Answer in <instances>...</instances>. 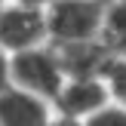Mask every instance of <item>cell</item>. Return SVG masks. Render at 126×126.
<instances>
[{"instance_id": "cell-1", "label": "cell", "mask_w": 126, "mask_h": 126, "mask_svg": "<svg viewBox=\"0 0 126 126\" xmlns=\"http://www.w3.org/2000/svg\"><path fill=\"white\" fill-rule=\"evenodd\" d=\"M6 83L37 92L55 105L62 86L68 83V71H65V62H62L55 43L31 46L22 52H6Z\"/></svg>"}, {"instance_id": "cell-2", "label": "cell", "mask_w": 126, "mask_h": 126, "mask_svg": "<svg viewBox=\"0 0 126 126\" xmlns=\"http://www.w3.org/2000/svg\"><path fill=\"white\" fill-rule=\"evenodd\" d=\"M108 0H52L46 6L52 43H89L102 37Z\"/></svg>"}, {"instance_id": "cell-3", "label": "cell", "mask_w": 126, "mask_h": 126, "mask_svg": "<svg viewBox=\"0 0 126 126\" xmlns=\"http://www.w3.org/2000/svg\"><path fill=\"white\" fill-rule=\"evenodd\" d=\"M0 40H3V55L52 43L49 40L46 9L22 6V3H3V12H0Z\"/></svg>"}, {"instance_id": "cell-4", "label": "cell", "mask_w": 126, "mask_h": 126, "mask_svg": "<svg viewBox=\"0 0 126 126\" xmlns=\"http://www.w3.org/2000/svg\"><path fill=\"white\" fill-rule=\"evenodd\" d=\"M52 117H55V105L49 98L28 92L16 83H3L0 126H49Z\"/></svg>"}, {"instance_id": "cell-5", "label": "cell", "mask_w": 126, "mask_h": 126, "mask_svg": "<svg viewBox=\"0 0 126 126\" xmlns=\"http://www.w3.org/2000/svg\"><path fill=\"white\" fill-rule=\"evenodd\" d=\"M111 102L114 98H111V89L102 74H95V77H68V83L62 86L59 98H55V111L68 114V117L89 120L95 111H102Z\"/></svg>"}, {"instance_id": "cell-6", "label": "cell", "mask_w": 126, "mask_h": 126, "mask_svg": "<svg viewBox=\"0 0 126 126\" xmlns=\"http://www.w3.org/2000/svg\"><path fill=\"white\" fill-rule=\"evenodd\" d=\"M111 55H126V0H108L105 3V22H102V37Z\"/></svg>"}, {"instance_id": "cell-7", "label": "cell", "mask_w": 126, "mask_h": 126, "mask_svg": "<svg viewBox=\"0 0 126 126\" xmlns=\"http://www.w3.org/2000/svg\"><path fill=\"white\" fill-rule=\"evenodd\" d=\"M105 83L111 89V98L117 105H126V55H111L102 71Z\"/></svg>"}, {"instance_id": "cell-8", "label": "cell", "mask_w": 126, "mask_h": 126, "mask_svg": "<svg viewBox=\"0 0 126 126\" xmlns=\"http://www.w3.org/2000/svg\"><path fill=\"white\" fill-rule=\"evenodd\" d=\"M86 126H126V105H105L102 111H95V114L86 120Z\"/></svg>"}, {"instance_id": "cell-9", "label": "cell", "mask_w": 126, "mask_h": 126, "mask_svg": "<svg viewBox=\"0 0 126 126\" xmlns=\"http://www.w3.org/2000/svg\"><path fill=\"white\" fill-rule=\"evenodd\" d=\"M49 126H86V120H80V117H68V114H59V111H55V117H52Z\"/></svg>"}, {"instance_id": "cell-10", "label": "cell", "mask_w": 126, "mask_h": 126, "mask_svg": "<svg viewBox=\"0 0 126 126\" xmlns=\"http://www.w3.org/2000/svg\"><path fill=\"white\" fill-rule=\"evenodd\" d=\"M3 3H22V6H37V9H46L52 0H3Z\"/></svg>"}]
</instances>
